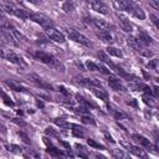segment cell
Masks as SVG:
<instances>
[{
    "instance_id": "1",
    "label": "cell",
    "mask_w": 159,
    "mask_h": 159,
    "mask_svg": "<svg viewBox=\"0 0 159 159\" xmlns=\"http://www.w3.org/2000/svg\"><path fill=\"white\" fill-rule=\"evenodd\" d=\"M34 56H35L39 61H41L42 63H45V65L52 67L53 70H57V71H61V72L65 71V67H63V65L60 62V60L55 58V57H53L52 55H50V53H46V52H43V51H36V52L34 53Z\"/></svg>"
},
{
    "instance_id": "2",
    "label": "cell",
    "mask_w": 159,
    "mask_h": 159,
    "mask_svg": "<svg viewBox=\"0 0 159 159\" xmlns=\"http://www.w3.org/2000/svg\"><path fill=\"white\" fill-rule=\"evenodd\" d=\"M4 60H6V61H9V62H11V63H15V65H17V66H21V67H26V66H27L26 61H25L21 56H19L17 53H15V52L11 51V50H6V48H5Z\"/></svg>"
},
{
    "instance_id": "3",
    "label": "cell",
    "mask_w": 159,
    "mask_h": 159,
    "mask_svg": "<svg viewBox=\"0 0 159 159\" xmlns=\"http://www.w3.org/2000/svg\"><path fill=\"white\" fill-rule=\"evenodd\" d=\"M67 35H68V37H70L71 40H73L75 42H78V43H81V45H83V46H87V47L92 46L91 41H89L83 34H81V32H78V31H76V30H73V29L67 30Z\"/></svg>"
},
{
    "instance_id": "4",
    "label": "cell",
    "mask_w": 159,
    "mask_h": 159,
    "mask_svg": "<svg viewBox=\"0 0 159 159\" xmlns=\"http://www.w3.org/2000/svg\"><path fill=\"white\" fill-rule=\"evenodd\" d=\"M30 20L35 21L36 24H40L42 27L45 29H48V27H53V22L51 19H48L47 16L42 15V14H39V12H31L30 14Z\"/></svg>"
},
{
    "instance_id": "5",
    "label": "cell",
    "mask_w": 159,
    "mask_h": 159,
    "mask_svg": "<svg viewBox=\"0 0 159 159\" xmlns=\"http://www.w3.org/2000/svg\"><path fill=\"white\" fill-rule=\"evenodd\" d=\"M125 11L130 12L133 16H135V17L139 19V20H144V19H145L144 11H143L138 5H135V4L132 2V1H127V2H125Z\"/></svg>"
},
{
    "instance_id": "6",
    "label": "cell",
    "mask_w": 159,
    "mask_h": 159,
    "mask_svg": "<svg viewBox=\"0 0 159 159\" xmlns=\"http://www.w3.org/2000/svg\"><path fill=\"white\" fill-rule=\"evenodd\" d=\"M45 31H46V35L48 36V39L50 40H52L53 42H56V43H63L66 40H65V36H63V34L62 32H60V31H57L56 29H53V27H48V29H45Z\"/></svg>"
},
{
    "instance_id": "7",
    "label": "cell",
    "mask_w": 159,
    "mask_h": 159,
    "mask_svg": "<svg viewBox=\"0 0 159 159\" xmlns=\"http://www.w3.org/2000/svg\"><path fill=\"white\" fill-rule=\"evenodd\" d=\"M29 80H30L34 84H36L37 87H40V88H42V89H53L52 84H50L48 82H46L43 78H41L40 76H37V75H35V73L29 75Z\"/></svg>"
},
{
    "instance_id": "8",
    "label": "cell",
    "mask_w": 159,
    "mask_h": 159,
    "mask_svg": "<svg viewBox=\"0 0 159 159\" xmlns=\"http://www.w3.org/2000/svg\"><path fill=\"white\" fill-rule=\"evenodd\" d=\"M89 6L92 7V10H94L96 12H99V14H108V7L104 2L99 1V0H93V1H89Z\"/></svg>"
},
{
    "instance_id": "9",
    "label": "cell",
    "mask_w": 159,
    "mask_h": 159,
    "mask_svg": "<svg viewBox=\"0 0 159 159\" xmlns=\"http://www.w3.org/2000/svg\"><path fill=\"white\" fill-rule=\"evenodd\" d=\"M86 67H87V70H89V71H98V72H101V73H103V75H109L111 72H109V70H107L104 66H102V65H99V63H96V62H92V61H86Z\"/></svg>"
},
{
    "instance_id": "10",
    "label": "cell",
    "mask_w": 159,
    "mask_h": 159,
    "mask_svg": "<svg viewBox=\"0 0 159 159\" xmlns=\"http://www.w3.org/2000/svg\"><path fill=\"white\" fill-rule=\"evenodd\" d=\"M1 32H2L4 37L6 39V41H7L10 45H14V46H19V42L16 41L15 36L12 35V32H11V30L9 29V26H7V25H5V26H2V27H1Z\"/></svg>"
},
{
    "instance_id": "11",
    "label": "cell",
    "mask_w": 159,
    "mask_h": 159,
    "mask_svg": "<svg viewBox=\"0 0 159 159\" xmlns=\"http://www.w3.org/2000/svg\"><path fill=\"white\" fill-rule=\"evenodd\" d=\"M108 84H109V87H111L112 89H114V91H125L123 83H122L120 80L117 78V77L109 76V77H108Z\"/></svg>"
},
{
    "instance_id": "12",
    "label": "cell",
    "mask_w": 159,
    "mask_h": 159,
    "mask_svg": "<svg viewBox=\"0 0 159 159\" xmlns=\"http://www.w3.org/2000/svg\"><path fill=\"white\" fill-rule=\"evenodd\" d=\"M92 22H93V25H94L98 30L108 31L109 27H111L109 22H108L107 20H104V19H101V17H93V19H92Z\"/></svg>"
},
{
    "instance_id": "13",
    "label": "cell",
    "mask_w": 159,
    "mask_h": 159,
    "mask_svg": "<svg viewBox=\"0 0 159 159\" xmlns=\"http://www.w3.org/2000/svg\"><path fill=\"white\" fill-rule=\"evenodd\" d=\"M128 150H129L132 154L137 155L139 159H148V154L144 152V149H142V148H139V147H135V145L129 144V145H128Z\"/></svg>"
},
{
    "instance_id": "14",
    "label": "cell",
    "mask_w": 159,
    "mask_h": 159,
    "mask_svg": "<svg viewBox=\"0 0 159 159\" xmlns=\"http://www.w3.org/2000/svg\"><path fill=\"white\" fill-rule=\"evenodd\" d=\"M96 35L99 37V40L104 43H112L113 42V37L109 34V31H104V30H97Z\"/></svg>"
},
{
    "instance_id": "15",
    "label": "cell",
    "mask_w": 159,
    "mask_h": 159,
    "mask_svg": "<svg viewBox=\"0 0 159 159\" xmlns=\"http://www.w3.org/2000/svg\"><path fill=\"white\" fill-rule=\"evenodd\" d=\"M138 41H139V43L142 45V46H148V45H150V43H153V40H152V37L148 35V34H145V32H143V31H140L138 35H137V37H135Z\"/></svg>"
},
{
    "instance_id": "16",
    "label": "cell",
    "mask_w": 159,
    "mask_h": 159,
    "mask_svg": "<svg viewBox=\"0 0 159 159\" xmlns=\"http://www.w3.org/2000/svg\"><path fill=\"white\" fill-rule=\"evenodd\" d=\"M132 138L137 142V143H139L140 145H143V147H145V148H152V143H150V140L148 139V138H145V137H143L142 134H133L132 135Z\"/></svg>"
},
{
    "instance_id": "17",
    "label": "cell",
    "mask_w": 159,
    "mask_h": 159,
    "mask_svg": "<svg viewBox=\"0 0 159 159\" xmlns=\"http://www.w3.org/2000/svg\"><path fill=\"white\" fill-rule=\"evenodd\" d=\"M75 148H76L77 154H78V157H80V158H82V159H89L91 153H89V150H88L86 147H83L82 144L76 143V144H75Z\"/></svg>"
},
{
    "instance_id": "18",
    "label": "cell",
    "mask_w": 159,
    "mask_h": 159,
    "mask_svg": "<svg viewBox=\"0 0 159 159\" xmlns=\"http://www.w3.org/2000/svg\"><path fill=\"white\" fill-rule=\"evenodd\" d=\"M117 16H118V19H119V21H120V25H122L123 30L127 31V32H132V31H133V25L129 22V20H128L125 16H123L122 14H117Z\"/></svg>"
},
{
    "instance_id": "19",
    "label": "cell",
    "mask_w": 159,
    "mask_h": 159,
    "mask_svg": "<svg viewBox=\"0 0 159 159\" xmlns=\"http://www.w3.org/2000/svg\"><path fill=\"white\" fill-rule=\"evenodd\" d=\"M127 42H128V45H129L134 51H137V52H142V51L144 50V46H142V45L139 43V41H138L135 37H133V36H129V37L127 39Z\"/></svg>"
},
{
    "instance_id": "20",
    "label": "cell",
    "mask_w": 159,
    "mask_h": 159,
    "mask_svg": "<svg viewBox=\"0 0 159 159\" xmlns=\"http://www.w3.org/2000/svg\"><path fill=\"white\" fill-rule=\"evenodd\" d=\"M92 89V92H93V94L97 97V98H99V99H102V101H104V102H107L108 101V93L103 89V88H96V87H93V88H91Z\"/></svg>"
},
{
    "instance_id": "21",
    "label": "cell",
    "mask_w": 159,
    "mask_h": 159,
    "mask_svg": "<svg viewBox=\"0 0 159 159\" xmlns=\"http://www.w3.org/2000/svg\"><path fill=\"white\" fill-rule=\"evenodd\" d=\"M5 83H6L11 89H14V91H16V92H26V88H25V87H22L20 83H17V82H15V81H12V80L5 81Z\"/></svg>"
},
{
    "instance_id": "22",
    "label": "cell",
    "mask_w": 159,
    "mask_h": 159,
    "mask_svg": "<svg viewBox=\"0 0 159 159\" xmlns=\"http://www.w3.org/2000/svg\"><path fill=\"white\" fill-rule=\"evenodd\" d=\"M106 52L108 53V55H111V56H114V57H123V52L119 50V48H117V47H113V46H108L107 48H106Z\"/></svg>"
},
{
    "instance_id": "23",
    "label": "cell",
    "mask_w": 159,
    "mask_h": 159,
    "mask_svg": "<svg viewBox=\"0 0 159 159\" xmlns=\"http://www.w3.org/2000/svg\"><path fill=\"white\" fill-rule=\"evenodd\" d=\"M97 57H98V58H99V60H101L102 62L107 63V65H108V66H109V67H111L112 70H114L116 65H114V63H113V62H112V61H111V60L108 58V56H107V55H106L104 52H98V53H97Z\"/></svg>"
},
{
    "instance_id": "24",
    "label": "cell",
    "mask_w": 159,
    "mask_h": 159,
    "mask_svg": "<svg viewBox=\"0 0 159 159\" xmlns=\"http://www.w3.org/2000/svg\"><path fill=\"white\" fill-rule=\"evenodd\" d=\"M71 130H72V134L75 135V137H80V138H82L83 135H84V129L82 128V127H80V125H77V124H71Z\"/></svg>"
},
{
    "instance_id": "25",
    "label": "cell",
    "mask_w": 159,
    "mask_h": 159,
    "mask_svg": "<svg viewBox=\"0 0 159 159\" xmlns=\"http://www.w3.org/2000/svg\"><path fill=\"white\" fill-rule=\"evenodd\" d=\"M47 153H48V154H51L52 157H56V158H58V159H66V158H65V155H63V153H62L60 149H57V148H53V147H48V149H47Z\"/></svg>"
},
{
    "instance_id": "26",
    "label": "cell",
    "mask_w": 159,
    "mask_h": 159,
    "mask_svg": "<svg viewBox=\"0 0 159 159\" xmlns=\"http://www.w3.org/2000/svg\"><path fill=\"white\" fill-rule=\"evenodd\" d=\"M76 6H77V4L75 1H65L62 4V10L65 12H72L76 9Z\"/></svg>"
},
{
    "instance_id": "27",
    "label": "cell",
    "mask_w": 159,
    "mask_h": 159,
    "mask_svg": "<svg viewBox=\"0 0 159 159\" xmlns=\"http://www.w3.org/2000/svg\"><path fill=\"white\" fill-rule=\"evenodd\" d=\"M81 120H82V123H84V124H92V125L96 124V120L93 119V117H92L91 114H84V116H82V117H81Z\"/></svg>"
},
{
    "instance_id": "28",
    "label": "cell",
    "mask_w": 159,
    "mask_h": 159,
    "mask_svg": "<svg viewBox=\"0 0 159 159\" xmlns=\"http://www.w3.org/2000/svg\"><path fill=\"white\" fill-rule=\"evenodd\" d=\"M5 148H6V150H9V152H11V153H15V154L22 153L21 148H20L19 145H15V144H7V145H5Z\"/></svg>"
},
{
    "instance_id": "29",
    "label": "cell",
    "mask_w": 159,
    "mask_h": 159,
    "mask_svg": "<svg viewBox=\"0 0 159 159\" xmlns=\"http://www.w3.org/2000/svg\"><path fill=\"white\" fill-rule=\"evenodd\" d=\"M114 71H116L120 77H123V78H128V80L132 78V76H130L129 73H127L122 67H119V66H117V65H116V67H114Z\"/></svg>"
},
{
    "instance_id": "30",
    "label": "cell",
    "mask_w": 159,
    "mask_h": 159,
    "mask_svg": "<svg viewBox=\"0 0 159 159\" xmlns=\"http://www.w3.org/2000/svg\"><path fill=\"white\" fill-rule=\"evenodd\" d=\"M111 153H112V157H113L114 159H123V158H124V153H123V150H120V149H113Z\"/></svg>"
},
{
    "instance_id": "31",
    "label": "cell",
    "mask_w": 159,
    "mask_h": 159,
    "mask_svg": "<svg viewBox=\"0 0 159 159\" xmlns=\"http://www.w3.org/2000/svg\"><path fill=\"white\" fill-rule=\"evenodd\" d=\"M45 133H46V135H50V137H55V138H58V137H60L58 132H56L52 127H47V128L45 129Z\"/></svg>"
},
{
    "instance_id": "32",
    "label": "cell",
    "mask_w": 159,
    "mask_h": 159,
    "mask_svg": "<svg viewBox=\"0 0 159 159\" xmlns=\"http://www.w3.org/2000/svg\"><path fill=\"white\" fill-rule=\"evenodd\" d=\"M53 122L60 127V128H70L71 127V124H68L67 122H65V120H62V119H58V118H56V119H53Z\"/></svg>"
},
{
    "instance_id": "33",
    "label": "cell",
    "mask_w": 159,
    "mask_h": 159,
    "mask_svg": "<svg viewBox=\"0 0 159 159\" xmlns=\"http://www.w3.org/2000/svg\"><path fill=\"white\" fill-rule=\"evenodd\" d=\"M87 143H88V145L89 147H93V148H96V149H104V147L102 145V144H99V143H97L96 140H93V139H87Z\"/></svg>"
},
{
    "instance_id": "34",
    "label": "cell",
    "mask_w": 159,
    "mask_h": 159,
    "mask_svg": "<svg viewBox=\"0 0 159 159\" xmlns=\"http://www.w3.org/2000/svg\"><path fill=\"white\" fill-rule=\"evenodd\" d=\"M0 96L4 98V103H5L6 106H10V107H12V106H14V102H12V101H11V99H10V98H9L4 92H2V91H0Z\"/></svg>"
},
{
    "instance_id": "35",
    "label": "cell",
    "mask_w": 159,
    "mask_h": 159,
    "mask_svg": "<svg viewBox=\"0 0 159 159\" xmlns=\"http://www.w3.org/2000/svg\"><path fill=\"white\" fill-rule=\"evenodd\" d=\"M143 101H144L145 104H148V106H150V107H153V106L155 104L154 101H153V98H152V96H148V94H144V96H143Z\"/></svg>"
},
{
    "instance_id": "36",
    "label": "cell",
    "mask_w": 159,
    "mask_h": 159,
    "mask_svg": "<svg viewBox=\"0 0 159 159\" xmlns=\"http://www.w3.org/2000/svg\"><path fill=\"white\" fill-rule=\"evenodd\" d=\"M19 135H20V137L22 138V140H24V142H25L26 144H31V142H30L29 137H27V135H26V134H25L24 132H19Z\"/></svg>"
},
{
    "instance_id": "37",
    "label": "cell",
    "mask_w": 159,
    "mask_h": 159,
    "mask_svg": "<svg viewBox=\"0 0 159 159\" xmlns=\"http://www.w3.org/2000/svg\"><path fill=\"white\" fill-rule=\"evenodd\" d=\"M113 114H114V117H116L117 119H123V118H127V116H125L124 113H122V112H116V111H113Z\"/></svg>"
},
{
    "instance_id": "38",
    "label": "cell",
    "mask_w": 159,
    "mask_h": 159,
    "mask_svg": "<svg viewBox=\"0 0 159 159\" xmlns=\"http://www.w3.org/2000/svg\"><path fill=\"white\" fill-rule=\"evenodd\" d=\"M157 63H158V60H152L148 63V67H152L153 70H157Z\"/></svg>"
},
{
    "instance_id": "39",
    "label": "cell",
    "mask_w": 159,
    "mask_h": 159,
    "mask_svg": "<svg viewBox=\"0 0 159 159\" xmlns=\"http://www.w3.org/2000/svg\"><path fill=\"white\" fill-rule=\"evenodd\" d=\"M149 5H152L154 9H159V0H154V1H149Z\"/></svg>"
},
{
    "instance_id": "40",
    "label": "cell",
    "mask_w": 159,
    "mask_h": 159,
    "mask_svg": "<svg viewBox=\"0 0 159 159\" xmlns=\"http://www.w3.org/2000/svg\"><path fill=\"white\" fill-rule=\"evenodd\" d=\"M58 89H60V92H61V93H63L66 97H68V96H70V92H68V91H66V88H65V87L60 86V87H58Z\"/></svg>"
},
{
    "instance_id": "41",
    "label": "cell",
    "mask_w": 159,
    "mask_h": 159,
    "mask_svg": "<svg viewBox=\"0 0 159 159\" xmlns=\"http://www.w3.org/2000/svg\"><path fill=\"white\" fill-rule=\"evenodd\" d=\"M150 19H152V22L158 27V17H157L154 14H152V15H150Z\"/></svg>"
},
{
    "instance_id": "42",
    "label": "cell",
    "mask_w": 159,
    "mask_h": 159,
    "mask_svg": "<svg viewBox=\"0 0 159 159\" xmlns=\"http://www.w3.org/2000/svg\"><path fill=\"white\" fill-rule=\"evenodd\" d=\"M104 137H106V139L108 140V142H111V143H114V139L112 138V135L111 134H108L107 132H104Z\"/></svg>"
},
{
    "instance_id": "43",
    "label": "cell",
    "mask_w": 159,
    "mask_h": 159,
    "mask_svg": "<svg viewBox=\"0 0 159 159\" xmlns=\"http://www.w3.org/2000/svg\"><path fill=\"white\" fill-rule=\"evenodd\" d=\"M12 120H14L15 123H17V124H21V125H25V122H24V120H19L17 118H14Z\"/></svg>"
},
{
    "instance_id": "44",
    "label": "cell",
    "mask_w": 159,
    "mask_h": 159,
    "mask_svg": "<svg viewBox=\"0 0 159 159\" xmlns=\"http://www.w3.org/2000/svg\"><path fill=\"white\" fill-rule=\"evenodd\" d=\"M94 158H96V159H107L104 155H102V154H98V153H97V154H94Z\"/></svg>"
},
{
    "instance_id": "45",
    "label": "cell",
    "mask_w": 159,
    "mask_h": 159,
    "mask_svg": "<svg viewBox=\"0 0 159 159\" xmlns=\"http://www.w3.org/2000/svg\"><path fill=\"white\" fill-rule=\"evenodd\" d=\"M4 52H5V48H2V47L0 46V57H1V58H4Z\"/></svg>"
},
{
    "instance_id": "46",
    "label": "cell",
    "mask_w": 159,
    "mask_h": 159,
    "mask_svg": "<svg viewBox=\"0 0 159 159\" xmlns=\"http://www.w3.org/2000/svg\"><path fill=\"white\" fill-rule=\"evenodd\" d=\"M127 103H128V104H130V106H134V107H137V102H135V101H128Z\"/></svg>"
},
{
    "instance_id": "47",
    "label": "cell",
    "mask_w": 159,
    "mask_h": 159,
    "mask_svg": "<svg viewBox=\"0 0 159 159\" xmlns=\"http://www.w3.org/2000/svg\"><path fill=\"white\" fill-rule=\"evenodd\" d=\"M43 142H45L48 147H51V142H48V138H46V137H45V138H43Z\"/></svg>"
},
{
    "instance_id": "48",
    "label": "cell",
    "mask_w": 159,
    "mask_h": 159,
    "mask_svg": "<svg viewBox=\"0 0 159 159\" xmlns=\"http://www.w3.org/2000/svg\"><path fill=\"white\" fill-rule=\"evenodd\" d=\"M0 19H2V20L5 19V12H4L1 9H0Z\"/></svg>"
},
{
    "instance_id": "49",
    "label": "cell",
    "mask_w": 159,
    "mask_h": 159,
    "mask_svg": "<svg viewBox=\"0 0 159 159\" xmlns=\"http://www.w3.org/2000/svg\"><path fill=\"white\" fill-rule=\"evenodd\" d=\"M143 75H144V77H145L147 80H149V78H150V76H149V75H148V73H147L145 71H143Z\"/></svg>"
},
{
    "instance_id": "50",
    "label": "cell",
    "mask_w": 159,
    "mask_h": 159,
    "mask_svg": "<svg viewBox=\"0 0 159 159\" xmlns=\"http://www.w3.org/2000/svg\"><path fill=\"white\" fill-rule=\"evenodd\" d=\"M0 130H1L2 133H5V132H6V130H5V127H4V125H1V124H0Z\"/></svg>"
}]
</instances>
